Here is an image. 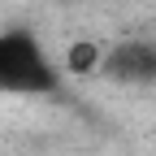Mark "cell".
Returning <instances> with one entry per match:
<instances>
[{"label": "cell", "instance_id": "3957f363", "mask_svg": "<svg viewBox=\"0 0 156 156\" xmlns=\"http://www.w3.org/2000/svg\"><path fill=\"white\" fill-rule=\"evenodd\" d=\"M69 69H74V74H95V69H100V48L87 44V39L74 44V48H69Z\"/></svg>", "mask_w": 156, "mask_h": 156}, {"label": "cell", "instance_id": "6da1fadb", "mask_svg": "<svg viewBox=\"0 0 156 156\" xmlns=\"http://www.w3.org/2000/svg\"><path fill=\"white\" fill-rule=\"evenodd\" d=\"M61 87V69L30 26L0 30V91L5 95H52Z\"/></svg>", "mask_w": 156, "mask_h": 156}, {"label": "cell", "instance_id": "7a4b0ae2", "mask_svg": "<svg viewBox=\"0 0 156 156\" xmlns=\"http://www.w3.org/2000/svg\"><path fill=\"white\" fill-rule=\"evenodd\" d=\"M122 87H152L156 83V44L152 39H122L108 52H100V69Z\"/></svg>", "mask_w": 156, "mask_h": 156}]
</instances>
